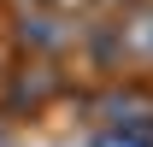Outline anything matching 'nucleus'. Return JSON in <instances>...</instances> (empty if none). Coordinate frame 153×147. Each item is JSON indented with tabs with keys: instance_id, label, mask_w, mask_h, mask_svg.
Wrapping results in <instances>:
<instances>
[{
	"instance_id": "nucleus-1",
	"label": "nucleus",
	"mask_w": 153,
	"mask_h": 147,
	"mask_svg": "<svg viewBox=\"0 0 153 147\" xmlns=\"http://www.w3.org/2000/svg\"><path fill=\"white\" fill-rule=\"evenodd\" d=\"M130 47H135V53H153V12L130 24Z\"/></svg>"
}]
</instances>
